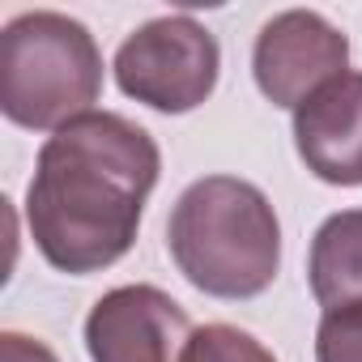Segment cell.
<instances>
[{"label": "cell", "mask_w": 362, "mask_h": 362, "mask_svg": "<svg viewBox=\"0 0 362 362\" xmlns=\"http://www.w3.org/2000/svg\"><path fill=\"white\" fill-rule=\"evenodd\" d=\"M188 337V311L158 286H115L86 315L90 362H175Z\"/></svg>", "instance_id": "cell-6"}, {"label": "cell", "mask_w": 362, "mask_h": 362, "mask_svg": "<svg viewBox=\"0 0 362 362\" xmlns=\"http://www.w3.org/2000/svg\"><path fill=\"white\" fill-rule=\"evenodd\" d=\"M0 362H60V358L26 332H0Z\"/></svg>", "instance_id": "cell-11"}, {"label": "cell", "mask_w": 362, "mask_h": 362, "mask_svg": "<svg viewBox=\"0 0 362 362\" xmlns=\"http://www.w3.org/2000/svg\"><path fill=\"white\" fill-rule=\"evenodd\" d=\"M345 64H349L345 35L311 9H286L273 22H264L252 52V73L260 94L273 107H294V111L324 81L341 77Z\"/></svg>", "instance_id": "cell-5"}, {"label": "cell", "mask_w": 362, "mask_h": 362, "mask_svg": "<svg viewBox=\"0 0 362 362\" xmlns=\"http://www.w3.org/2000/svg\"><path fill=\"white\" fill-rule=\"evenodd\" d=\"M307 273L320 307L337 311L362 303V209H341L315 230Z\"/></svg>", "instance_id": "cell-8"}, {"label": "cell", "mask_w": 362, "mask_h": 362, "mask_svg": "<svg viewBox=\"0 0 362 362\" xmlns=\"http://www.w3.org/2000/svg\"><path fill=\"white\" fill-rule=\"evenodd\" d=\"M179 362H277V358L235 324H205L188 337Z\"/></svg>", "instance_id": "cell-9"}, {"label": "cell", "mask_w": 362, "mask_h": 362, "mask_svg": "<svg viewBox=\"0 0 362 362\" xmlns=\"http://www.w3.org/2000/svg\"><path fill=\"white\" fill-rule=\"evenodd\" d=\"M315 362H362V303L324 311L315 332Z\"/></svg>", "instance_id": "cell-10"}, {"label": "cell", "mask_w": 362, "mask_h": 362, "mask_svg": "<svg viewBox=\"0 0 362 362\" xmlns=\"http://www.w3.org/2000/svg\"><path fill=\"white\" fill-rule=\"evenodd\" d=\"M218 69H222L218 39L188 13L145 22L115 52L119 90L166 115L197 111L214 94Z\"/></svg>", "instance_id": "cell-4"}, {"label": "cell", "mask_w": 362, "mask_h": 362, "mask_svg": "<svg viewBox=\"0 0 362 362\" xmlns=\"http://www.w3.org/2000/svg\"><path fill=\"white\" fill-rule=\"evenodd\" d=\"M294 145L307 170L324 184H362V73L324 81L294 111Z\"/></svg>", "instance_id": "cell-7"}, {"label": "cell", "mask_w": 362, "mask_h": 362, "mask_svg": "<svg viewBox=\"0 0 362 362\" xmlns=\"http://www.w3.org/2000/svg\"><path fill=\"white\" fill-rule=\"evenodd\" d=\"M158 170V141L115 111H86L52 132L26 192L43 260L73 277L115 264L136 239Z\"/></svg>", "instance_id": "cell-1"}, {"label": "cell", "mask_w": 362, "mask_h": 362, "mask_svg": "<svg viewBox=\"0 0 362 362\" xmlns=\"http://www.w3.org/2000/svg\"><path fill=\"white\" fill-rule=\"evenodd\" d=\"M103 94L94 35L56 9L22 13L0 35V111L35 132H60Z\"/></svg>", "instance_id": "cell-3"}, {"label": "cell", "mask_w": 362, "mask_h": 362, "mask_svg": "<svg viewBox=\"0 0 362 362\" xmlns=\"http://www.w3.org/2000/svg\"><path fill=\"white\" fill-rule=\"evenodd\" d=\"M166 247L201 294L256 298L281 269V222L256 184L205 175L175 201Z\"/></svg>", "instance_id": "cell-2"}]
</instances>
